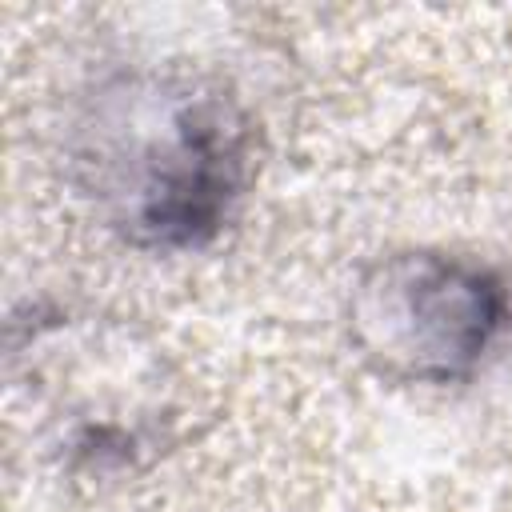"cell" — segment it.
<instances>
[{
  "label": "cell",
  "instance_id": "cell-1",
  "mask_svg": "<svg viewBox=\"0 0 512 512\" xmlns=\"http://www.w3.org/2000/svg\"><path fill=\"white\" fill-rule=\"evenodd\" d=\"M84 164L124 236L152 248H192L232 212L248 168V136L220 92L140 76L104 96Z\"/></svg>",
  "mask_w": 512,
  "mask_h": 512
},
{
  "label": "cell",
  "instance_id": "cell-2",
  "mask_svg": "<svg viewBox=\"0 0 512 512\" xmlns=\"http://www.w3.org/2000/svg\"><path fill=\"white\" fill-rule=\"evenodd\" d=\"M508 324L504 284L460 256L396 252L364 268L348 300L352 344L384 376L452 384L472 376Z\"/></svg>",
  "mask_w": 512,
  "mask_h": 512
}]
</instances>
